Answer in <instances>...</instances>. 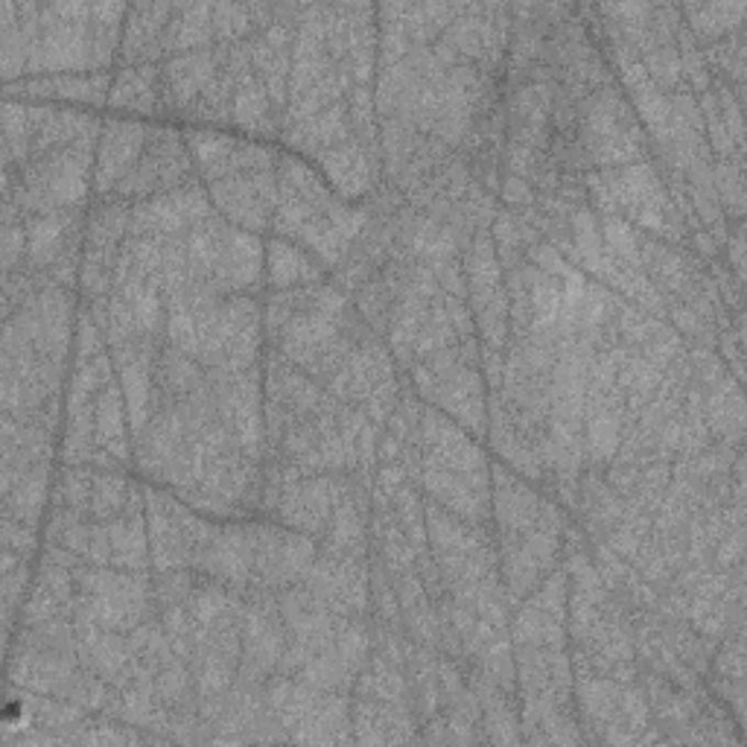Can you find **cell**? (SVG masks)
Returning <instances> with one entry per match:
<instances>
[{
	"label": "cell",
	"mask_w": 747,
	"mask_h": 747,
	"mask_svg": "<svg viewBox=\"0 0 747 747\" xmlns=\"http://www.w3.org/2000/svg\"><path fill=\"white\" fill-rule=\"evenodd\" d=\"M747 7L742 0L736 3H713V7H689L687 15L692 18L698 35L704 38H724V35L736 33L739 26H745Z\"/></svg>",
	"instance_id": "6da1fadb"
},
{
	"label": "cell",
	"mask_w": 747,
	"mask_h": 747,
	"mask_svg": "<svg viewBox=\"0 0 747 747\" xmlns=\"http://www.w3.org/2000/svg\"><path fill=\"white\" fill-rule=\"evenodd\" d=\"M715 181H718V193L724 199V211L739 220L745 213V167L742 158H722L715 167Z\"/></svg>",
	"instance_id": "7a4b0ae2"
}]
</instances>
